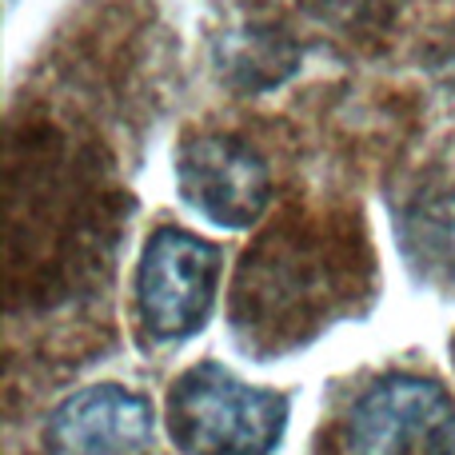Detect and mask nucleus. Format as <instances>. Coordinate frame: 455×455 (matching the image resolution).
I'll use <instances>...</instances> for the list:
<instances>
[{"instance_id": "39448f33", "label": "nucleus", "mask_w": 455, "mask_h": 455, "mask_svg": "<svg viewBox=\"0 0 455 455\" xmlns=\"http://www.w3.org/2000/svg\"><path fill=\"white\" fill-rule=\"evenodd\" d=\"M156 432V411L140 392L92 384L64 395L44 424L52 455H140Z\"/></svg>"}, {"instance_id": "f257e3e1", "label": "nucleus", "mask_w": 455, "mask_h": 455, "mask_svg": "<svg viewBox=\"0 0 455 455\" xmlns=\"http://www.w3.org/2000/svg\"><path fill=\"white\" fill-rule=\"evenodd\" d=\"M283 392L251 387L220 363H196L172 384L164 424L184 455H272L288 432Z\"/></svg>"}, {"instance_id": "7ed1b4c3", "label": "nucleus", "mask_w": 455, "mask_h": 455, "mask_svg": "<svg viewBox=\"0 0 455 455\" xmlns=\"http://www.w3.org/2000/svg\"><path fill=\"white\" fill-rule=\"evenodd\" d=\"M347 443L352 455H455V403L432 379L392 376L360 395Z\"/></svg>"}, {"instance_id": "f03ea898", "label": "nucleus", "mask_w": 455, "mask_h": 455, "mask_svg": "<svg viewBox=\"0 0 455 455\" xmlns=\"http://www.w3.org/2000/svg\"><path fill=\"white\" fill-rule=\"evenodd\" d=\"M220 291V248L184 228H156L136 267V304L156 339H188L204 328Z\"/></svg>"}, {"instance_id": "20e7f679", "label": "nucleus", "mask_w": 455, "mask_h": 455, "mask_svg": "<svg viewBox=\"0 0 455 455\" xmlns=\"http://www.w3.org/2000/svg\"><path fill=\"white\" fill-rule=\"evenodd\" d=\"M176 184L188 208H196L216 228H243L259 224L272 200V176L251 144L240 136L200 132L180 144L176 156Z\"/></svg>"}, {"instance_id": "423d86ee", "label": "nucleus", "mask_w": 455, "mask_h": 455, "mask_svg": "<svg viewBox=\"0 0 455 455\" xmlns=\"http://www.w3.org/2000/svg\"><path fill=\"white\" fill-rule=\"evenodd\" d=\"M408 240H411V256L427 272L455 280V192L427 196L411 208Z\"/></svg>"}]
</instances>
